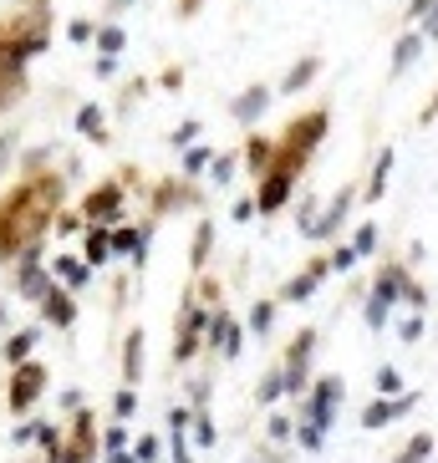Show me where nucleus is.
<instances>
[{
	"label": "nucleus",
	"instance_id": "f257e3e1",
	"mask_svg": "<svg viewBox=\"0 0 438 463\" xmlns=\"http://www.w3.org/2000/svg\"><path fill=\"white\" fill-rule=\"evenodd\" d=\"M62 194H66V179L62 174H26L16 189L0 194V265L5 260H21L31 244H42V235L51 229L57 209H62Z\"/></svg>",
	"mask_w": 438,
	"mask_h": 463
},
{
	"label": "nucleus",
	"instance_id": "f03ea898",
	"mask_svg": "<svg viewBox=\"0 0 438 463\" xmlns=\"http://www.w3.org/2000/svg\"><path fill=\"white\" fill-rule=\"evenodd\" d=\"M403 285H408V260H388L382 270H377L373 296H367V305H362V316H367V326H373V331H382V326H388L393 305L403 301Z\"/></svg>",
	"mask_w": 438,
	"mask_h": 463
},
{
	"label": "nucleus",
	"instance_id": "7ed1b4c3",
	"mask_svg": "<svg viewBox=\"0 0 438 463\" xmlns=\"http://www.w3.org/2000/svg\"><path fill=\"white\" fill-rule=\"evenodd\" d=\"M327 133H332V112H327V107H311V112H296V118L286 122L280 143H286V148H301V153L311 158L316 148L327 143Z\"/></svg>",
	"mask_w": 438,
	"mask_h": 463
},
{
	"label": "nucleus",
	"instance_id": "20e7f679",
	"mask_svg": "<svg viewBox=\"0 0 438 463\" xmlns=\"http://www.w3.org/2000/svg\"><path fill=\"white\" fill-rule=\"evenodd\" d=\"M209 311H214V305H199V301H194V290L184 296V311H179V342H173V362H188V357L204 346Z\"/></svg>",
	"mask_w": 438,
	"mask_h": 463
},
{
	"label": "nucleus",
	"instance_id": "39448f33",
	"mask_svg": "<svg viewBox=\"0 0 438 463\" xmlns=\"http://www.w3.org/2000/svg\"><path fill=\"white\" fill-rule=\"evenodd\" d=\"M123 199H127V183L123 179L97 183V189L82 199V220L87 224H118V220H123Z\"/></svg>",
	"mask_w": 438,
	"mask_h": 463
},
{
	"label": "nucleus",
	"instance_id": "423d86ee",
	"mask_svg": "<svg viewBox=\"0 0 438 463\" xmlns=\"http://www.w3.org/2000/svg\"><path fill=\"white\" fill-rule=\"evenodd\" d=\"M51 285H57V281H51V265L42 260V244H31V250L21 255V265H16V290H21L26 301L42 305Z\"/></svg>",
	"mask_w": 438,
	"mask_h": 463
},
{
	"label": "nucleus",
	"instance_id": "0eeeda50",
	"mask_svg": "<svg viewBox=\"0 0 438 463\" xmlns=\"http://www.w3.org/2000/svg\"><path fill=\"white\" fill-rule=\"evenodd\" d=\"M352 204H357V183H342V189H336V199L327 204V209H321V214H316L311 224H306V240H332L336 229L347 224Z\"/></svg>",
	"mask_w": 438,
	"mask_h": 463
},
{
	"label": "nucleus",
	"instance_id": "6e6552de",
	"mask_svg": "<svg viewBox=\"0 0 438 463\" xmlns=\"http://www.w3.org/2000/svg\"><path fill=\"white\" fill-rule=\"evenodd\" d=\"M204 342L219 351V357H240V346H245V331H240V321H234L225 305H214L209 311V331H204Z\"/></svg>",
	"mask_w": 438,
	"mask_h": 463
},
{
	"label": "nucleus",
	"instance_id": "1a4fd4ad",
	"mask_svg": "<svg viewBox=\"0 0 438 463\" xmlns=\"http://www.w3.org/2000/svg\"><path fill=\"white\" fill-rule=\"evenodd\" d=\"M327 275H332V260H327V255H316V260L306 265L301 275H291V281L280 285V296H275V301H286V305H301V301H311V296H316V285L327 281Z\"/></svg>",
	"mask_w": 438,
	"mask_h": 463
},
{
	"label": "nucleus",
	"instance_id": "9d476101",
	"mask_svg": "<svg viewBox=\"0 0 438 463\" xmlns=\"http://www.w3.org/2000/svg\"><path fill=\"white\" fill-rule=\"evenodd\" d=\"M311 351H316V331H296L291 351H286V367H280L286 392H306V367H311Z\"/></svg>",
	"mask_w": 438,
	"mask_h": 463
},
{
	"label": "nucleus",
	"instance_id": "9b49d317",
	"mask_svg": "<svg viewBox=\"0 0 438 463\" xmlns=\"http://www.w3.org/2000/svg\"><path fill=\"white\" fill-rule=\"evenodd\" d=\"M42 382H46V367L26 357V362L16 367V377H11V413H26V407L36 403V397H42Z\"/></svg>",
	"mask_w": 438,
	"mask_h": 463
},
{
	"label": "nucleus",
	"instance_id": "f8f14e48",
	"mask_svg": "<svg viewBox=\"0 0 438 463\" xmlns=\"http://www.w3.org/2000/svg\"><path fill=\"white\" fill-rule=\"evenodd\" d=\"M336 403H342V377H321V382H311V403H306V423L327 433V423H332Z\"/></svg>",
	"mask_w": 438,
	"mask_h": 463
},
{
	"label": "nucleus",
	"instance_id": "ddd939ff",
	"mask_svg": "<svg viewBox=\"0 0 438 463\" xmlns=\"http://www.w3.org/2000/svg\"><path fill=\"white\" fill-rule=\"evenodd\" d=\"M271 102H275V92L265 87V81H255V87H245L240 97H230V118L245 122V127H255V122L271 112Z\"/></svg>",
	"mask_w": 438,
	"mask_h": 463
},
{
	"label": "nucleus",
	"instance_id": "4468645a",
	"mask_svg": "<svg viewBox=\"0 0 438 463\" xmlns=\"http://www.w3.org/2000/svg\"><path fill=\"white\" fill-rule=\"evenodd\" d=\"M42 321L46 326H72L77 321V290H66V285H51L42 301Z\"/></svg>",
	"mask_w": 438,
	"mask_h": 463
},
{
	"label": "nucleus",
	"instance_id": "2eb2a0df",
	"mask_svg": "<svg viewBox=\"0 0 438 463\" xmlns=\"http://www.w3.org/2000/svg\"><path fill=\"white\" fill-rule=\"evenodd\" d=\"M51 281L66 285V290H87V281H92V265H87L82 255H57V260H51Z\"/></svg>",
	"mask_w": 438,
	"mask_h": 463
},
{
	"label": "nucleus",
	"instance_id": "dca6fc26",
	"mask_svg": "<svg viewBox=\"0 0 438 463\" xmlns=\"http://www.w3.org/2000/svg\"><path fill=\"white\" fill-rule=\"evenodd\" d=\"M393 163H397V153L393 148H382L373 158V174H367V189H357V199H367V204H377L382 194H388V179H393Z\"/></svg>",
	"mask_w": 438,
	"mask_h": 463
},
{
	"label": "nucleus",
	"instance_id": "f3484780",
	"mask_svg": "<svg viewBox=\"0 0 438 463\" xmlns=\"http://www.w3.org/2000/svg\"><path fill=\"white\" fill-rule=\"evenodd\" d=\"M316 77H321V57H301V61L291 66V72H286L280 92H286V97H296V92H306V87H311Z\"/></svg>",
	"mask_w": 438,
	"mask_h": 463
},
{
	"label": "nucleus",
	"instance_id": "a211bd4d",
	"mask_svg": "<svg viewBox=\"0 0 438 463\" xmlns=\"http://www.w3.org/2000/svg\"><path fill=\"white\" fill-rule=\"evenodd\" d=\"M423 46H428L423 31H403V36H397V46H393V77H403V72L423 57Z\"/></svg>",
	"mask_w": 438,
	"mask_h": 463
},
{
	"label": "nucleus",
	"instance_id": "6ab92c4d",
	"mask_svg": "<svg viewBox=\"0 0 438 463\" xmlns=\"http://www.w3.org/2000/svg\"><path fill=\"white\" fill-rule=\"evenodd\" d=\"M77 133L87 143H107V118H103V102H82L77 107Z\"/></svg>",
	"mask_w": 438,
	"mask_h": 463
},
{
	"label": "nucleus",
	"instance_id": "aec40b11",
	"mask_svg": "<svg viewBox=\"0 0 438 463\" xmlns=\"http://www.w3.org/2000/svg\"><path fill=\"white\" fill-rule=\"evenodd\" d=\"M82 260L92 270H103L112 260V244H107V224H87V244H82Z\"/></svg>",
	"mask_w": 438,
	"mask_h": 463
},
{
	"label": "nucleus",
	"instance_id": "412c9836",
	"mask_svg": "<svg viewBox=\"0 0 438 463\" xmlns=\"http://www.w3.org/2000/svg\"><path fill=\"white\" fill-rule=\"evenodd\" d=\"M408 407H413V397H397V403H393V397H377V403L362 413V423H367V428H382V423H393V418H403Z\"/></svg>",
	"mask_w": 438,
	"mask_h": 463
},
{
	"label": "nucleus",
	"instance_id": "4be33fe9",
	"mask_svg": "<svg viewBox=\"0 0 438 463\" xmlns=\"http://www.w3.org/2000/svg\"><path fill=\"white\" fill-rule=\"evenodd\" d=\"M97 57H123V46H127V31L123 26H118V20H103V26H97Z\"/></svg>",
	"mask_w": 438,
	"mask_h": 463
},
{
	"label": "nucleus",
	"instance_id": "5701e85b",
	"mask_svg": "<svg viewBox=\"0 0 438 463\" xmlns=\"http://www.w3.org/2000/svg\"><path fill=\"white\" fill-rule=\"evenodd\" d=\"M123 377H127V382H138V377H143V331H127V342H123Z\"/></svg>",
	"mask_w": 438,
	"mask_h": 463
},
{
	"label": "nucleus",
	"instance_id": "b1692460",
	"mask_svg": "<svg viewBox=\"0 0 438 463\" xmlns=\"http://www.w3.org/2000/svg\"><path fill=\"white\" fill-rule=\"evenodd\" d=\"M271 153H275V138H265V133H250V138H245V163H250V174H260V168L271 163Z\"/></svg>",
	"mask_w": 438,
	"mask_h": 463
},
{
	"label": "nucleus",
	"instance_id": "393cba45",
	"mask_svg": "<svg viewBox=\"0 0 438 463\" xmlns=\"http://www.w3.org/2000/svg\"><path fill=\"white\" fill-rule=\"evenodd\" d=\"M209 250H214V224L199 220V229H194V250H188V265H194V270H204V265H209Z\"/></svg>",
	"mask_w": 438,
	"mask_h": 463
},
{
	"label": "nucleus",
	"instance_id": "a878e982",
	"mask_svg": "<svg viewBox=\"0 0 438 463\" xmlns=\"http://www.w3.org/2000/svg\"><path fill=\"white\" fill-rule=\"evenodd\" d=\"M36 336H42V331H36V326H31V331H16V336H11V342H5V362H11V367H21L26 357H31V351H36Z\"/></svg>",
	"mask_w": 438,
	"mask_h": 463
},
{
	"label": "nucleus",
	"instance_id": "bb28decb",
	"mask_svg": "<svg viewBox=\"0 0 438 463\" xmlns=\"http://www.w3.org/2000/svg\"><path fill=\"white\" fill-rule=\"evenodd\" d=\"M234 168H240V153H214V158H209V183L225 189V183L234 179Z\"/></svg>",
	"mask_w": 438,
	"mask_h": 463
},
{
	"label": "nucleus",
	"instance_id": "cd10ccee",
	"mask_svg": "<svg viewBox=\"0 0 438 463\" xmlns=\"http://www.w3.org/2000/svg\"><path fill=\"white\" fill-rule=\"evenodd\" d=\"M209 158H214V148H204V143H188L184 148V179H194V174H204Z\"/></svg>",
	"mask_w": 438,
	"mask_h": 463
},
{
	"label": "nucleus",
	"instance_id": "c85d7f7f",
	"mask_svg": "<svg viewBox=\"0 0 438 463\" xmlns=\"http://www.w3.org/2000/svg\"><path fill=\"white\" fill-rule=\"evenodd\" d=\"M271 326H275V301H255L250 305V331L255 336H271Z\"/></svg>",
	"mask_w": 438,
	"mask_h": 463
},
{
	"label": "nucleus",
	"instance_id": "c756f323",
	"mask_svg": "<svg viewBox=\"0 0 438 463\" xmlns=\"http://www.w3.org/2000/svg\"><path fill=\"white\" fill-rule=\"evenodd\" d=\"M428 453H434V433H418V438H413L408 448H403V453H397L393 463H423Z\"/></svg>",
	"mask_w": 438,
	"mask_h": 463
},
{
	"label": "nucleus",
	"instance_id": "7c9ffc66",
	"mask_svg": "<svg viewBox=\"0 0 438 463\" xmlns=\"http://www.w3.org/2000/svg\"><path fill=\"white\" fill-rule=\"evenodd\" d=\"M280 392H286V377H280V367H271V372L260 377V392H255V397H260V403H275Z\"/></svg>",
	"mask_w": 438,
	"mask_h": 463
},
{
	"label": "nucleus",
	"instance_id": "2f4dec72",
	"mask_svg": "<svg viewBox=\"0 0 438 463\" xmlns=\"http://www.w3.org/2000/svg\"><path fill=\"white\" fill-rule=\"evenodd\" d=\"M352 250H357V260H367V255H373V250H377V224H357Z\"/></svg>",
	"mask_w": 438,
	"mask_h": 463
},
{
	"label": "nucleus",
	"instance_id": "473e14b6",
	"mask_svg": "<svg viewBox=\"0 0 438 463\" xmlns=\"http://www.w3.org/2000/svg\"><path fill=\"white\" fill-rule=\"evenodd\" d=\"M199 133H204V122H199V118H184L179 127H173V133H168V143H173V148H188V143L199 138Z\"/></svg>",
	"mask_w": 438,
	"mask_h": 463
},
{
	"label": "nucleus",
	"instance_id": "72a5a7b5",
	"mask_svg": "<svg viewBox=\"0 0 438 463\" xmlns=\"http://www.w3.org/2000/svg\"><path fill=\"white\" fill-rule=\"evenodd\" d=\"M377 392H382V397L403 392V372H397V367H382V372H377Z\"/></svg>",
	"mask_w": 438,
	"mask_h": 463
},
{
	"label": "nucleus",
	"instance_id": "f704fd0d",
	"mask_svg": "<svg viewBox=\"0 0 438 463\" xmlns=\"http://www.w3.org/2000/svg\"><path fill=\"white\" fill-rule=\"evenodd\" d=\"M327 260H332V270H352V265H357V250H352V244H336Z\"/></svg>",
	"mask_w": 438,
	"mask_h": 463
},
{
	"label": "nucleus",
	"instance_id": "c9c22d12",
	"mask_svg": "<svg viewBox=\"0 0 438 463\" xmlns=\"http://www.w3.org/2000/svg\"><path fill=\"white\" fill-rule=\"evenodd\" d=\"M403 301L413 305V311H423V305H428V290H423V285H418L413 275H408V285H403Z\"/></svg>",
	"mask_w": 438,
	"mask_h": 463
},
{
	"label": "nucleus",
	"instance_id": "e433bc0d",
	"mask_svg": "<svg viewBox=\"0 0 438 463\" xmlns=\"http://www.w3.org/2000/svg\"><path fill=\"white\" fill-rule=\"evenodd\" d=\"M66 36H72V41H82V46H87V41L97 36V26H92V20H72V26H66Z\"/></svg>",
	"mask_w": 438,
	"mask_h": 463
},
{
	"label": "nucleus",
	"instance_id": "4c0bfd02",
	"mask_svg": "<svg viewBox=\"0 0 438 463\" xmlns=\"http://www.w3.org/2000/svg\"><path fill=\"white\" fill-rule=\"evenodd\" d=\"M438 11V0H408V16L403 20H423V16H434Z\"/></svg>",
	"mask_w": 438,
	"mask_h": 463
},
{
	"label": "nucleus",
	"instance_id": "58836bf2",
	"mask_svg": "<svg viewBox=\"0 0 438 463\" xmlns=\"http://www.w3.org/2000/svg\"><path fill=\"white\" fill-rule=\"evenodd\" d=\"M138 463H158V438H138V453H133Z\"/></svg>",
	"mask_w": 438,
	"mask_h": 463
},
{
	"label": "nucleus",
	"instance_id": "ea45409f",
	"mask_svg": "<svg viewBox=\"0 0 438 463\" xmlns=\"http://www.w3.org/2000/svg\"><path fill=\"white\" fill-rule=\"evenodd\" d=\"M397 336H403V342H418V336H423V321H418V316H408V321L397 326Z\"/></svg>",
	"mask_w": 438,
	"mask_h": 463
},
{
	"label": "nucleus",
	"instance_id": "a19ab883",
	"mask_svg": "<svg viewBox=\"0 0 438 463\" xmlns=\"http://www.w3.org/2000/svg\"><path fill=\"white\" fill-rule=\"evenodd\" d=\"M133 407H138V397H133V392H118V397H112V413H118V418H127Z\"/></svg>",
	"mask_w": 438,
	"mask_h": 463
},
{
	"label": "nucleus",
	"instance_id": "79ce46f5",
	"mask_svg": "<svg viewBox=\"0 0 438 463\" xmlns=\"http://www.w3.org/2000/svg\"><path fill=\"white\" fill-rule=\"evenodd\" d=\"M16 153V133H0V174H5V163Z\"/></svg>",
	"mask_w": 438,
	"mask_h": 463
},
{
	"label": "nucleus",
	"instance_id": "37998d69",
	"mask_svg": "<svg viewBox=\"0 0 438 463\" xmlns=\"http://www.w3.org/2000/svg\"><path fill=\"white\" fill-rule=\"evenodd\" d=\"M250 214H255V194H250V199H234V224H245Z\"/></svg>",
	"mask_w": 438,
	"mask_h": 463
},
{
	"label": "nucleus",
	"instance_id": "c03bdc74",
	"mask_svg": "<svg viewBox=\"0 0 438 463\" xmlns=\"http://www.w3.org/2000/svg\"><path fill=\"white\" fill-rule=\"evenodd\" d=\"M418 31H423V41H438V11H434V16H423V20H418Z\"/></svg>",
	"mask_w": 438,
	"mask_h": 463
},
{
	"label": "nucleus",
	"instance_id": "a18cd8bd",
	"mask_svg": "<svg viewBox=\"0 0 438 463\" xmlns=\"http://www.w3.org/2000/svg\"><path fill=\"white\" fill-rule=\"evenodd\" d=\"M92 72H97V77H118V57H97Z\"/></svg>",
	"mask_w": 438,
	"mask_h": 463
},
{
	"label": "nucleus",
	"instance_id": "49530a36",
	"mask_svg": "<svg viewBox=\"0 0 438 463\" xmlns=\"http://www.w3.org/2000/svg\"><path fill=\"white\" fill-rule=\"evenodd\" d=\"M179 81H184V66H168V72H164V87H168V92H173Z\"/></svg>",
	"mask_w": 438,
	"mask_h": 463
},
{
	"label": "nucleus",
	"instance_id": "de8ad7c7",
	"mask_svg": "<svg viewBox=\"0 0 438 463\" xmlns=\"http://www.w3.org/2000/svg\"><path fill=\"white\" fill-rule=\"evenodd\" d=\"M199 5H204V0H179V16L188 20V16H194V11H199Z\"/></svg>",
	"mask_w": 438,
	"mask_h": 463
},
{
	"label": "nucleus",
	"instance_id": "09e8293b",
	"mask_svg": "<svg viewBox=\"0 0 438 463\" xmlns=\"http://www.w3.org/2000/svg\"><path fill=\"white\" fill-rule=\"evenodd\" d=\"M0 326H5V301H0Z\"/></svg>",
	"mask_w": 438,
	"mask_h": 463
},
{
	"label": "nucleus",
	"instance_id": "8fccbe9b",
	"mask_svg": "<svg viewBox=\"0 0 438 463\" xmlns=\"http://www.w3.org/2000/svg\"><path fill=\"white\" fill-rule=\"evenodd\" d=\"M118 5H127V0H118Z\"/></svg>",
	"mask_w": 438,
	"mask_h": 463
}]
</instances>
